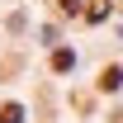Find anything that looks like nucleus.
Returning a JSON list of instances; mask_svg holds the SVG:
<instances>
[{
    "mask_svg": "<svg viewBox=\"0 0 123 123\" xmlns=\"http://www.w3.org/2000/svg\"><path fill=\"white\" fill-rule=\"evenodd\" d=\"M123 85V66H104L99 71V90H118Z\"/></svg>",
    "mask_w": 123,
    "mask_h": 123,
    "instance_id": "1",
    "label": "nucleus"
},
{
    "mask_svg": "<svg viewBox=\"0 0 123 123\" xmlns=\"http://www.w3.org/2000/svg\"><path fill=\"white\" fill-rule=\"evenodd\" d=\"M71 66H76V52L71 47H57L52 52V71H71Z\"/></svg>",
    "mask_w": 123,
    "mask_h": 123,
    "instance_id": "2",
    "label": "nucleus"
},
{
    "mask_svg": "<svg viewBox=\"0 0 123 123\" xmlns=\"http://www.w3.org/2000/svg\"><path fill=\"white\" fill-rule=\"evenodd\" d=\"M109 5H114V0H90V5H85V19H90V24H99V19L109 14Z\"/></svg>",
    "mask_w": 123,
    "mask_h": 123,
    "instance_id": "3",
    "label": "nucleus"
},
{
    "mask_svg": "<svg viewBox=\"0 0 123 123\" xmlns=\"http://www.w3.org/2000/svg\"><path fill=\"white\" fill-rule=\"evenodd\" d=\"M0 123H24V109H19V104H5V109H0Z\"/></svg>",
    "mask_w": 123,
    "mask_h": 123,
    "instance_id": "4",
    "label": "nucleus"
},
{
    "mask_svg": "<svg viewBox=\"0 0 123 123\" xmlns=\"http://www.w3.org/2000/svg\"><path fill=\"white\" fill-rule=\"evenodd\" d=\"M57 5L66 10V14H76V5H80V0H57Z\"/></svg>",
    "mask_w": 123,
    "mask_h": 123,
    "instance_id": "5",
    "label": "nucleus"
},
{
    "mask_svg": "<svg viewBox=\"0 0 123 123\" xmlns=\"http://www.w3.org/2000/svg\"><path fill=\"white\" fill-rule=\"evenodd\" d=\"M114 123H123V114H114Z\"/></svg>",
    "mask_w": 123,
    "mask_h": 123,
    "instance_id": "6",
    "label": "nucleus"
}]
</instances>
